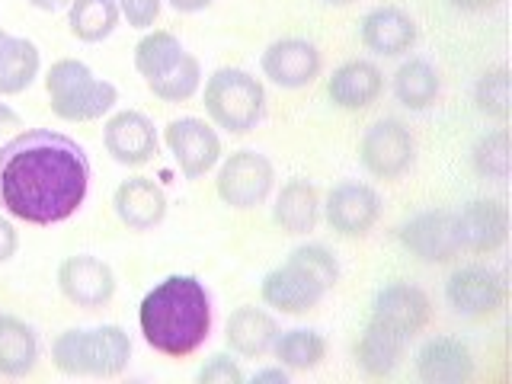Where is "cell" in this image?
I'll list each match as a JSON object with an SVG mask.
<instances>
[{"label":"cell","instance_id":"cell-1","mask_svg":"<svg viewBox=\"0 0 512 384\" xmlns=\"http://www.w3.org/2000/svg\"><path fill=\"white\" fill-rule=\"evenodd\" d=\"M90 157L71 135L23 128L0 144V208L26 224L68 221L87 199Z\"/></svg>","mask_w":512,"mask_h":384},{"label":"cell","instance_id":"cell-2","mask_svg":"<svg viewBox=\"0 0 512 384\" xmlns=\"http://www.w3.org/2000/svg\"><path fill=\"white\" fill-rule=\"evenodd\" d=\"M138 327L160 356H192L212 333V295L199 276L173 272L141 298Z\"/></svg>","mask_w":512,"mask_h":384},{"label":"cell","instance_id":"cell-3","mask_svg":"<svg viewBox=\"0 0 512 384\" xmlns=\"http://www.w3.org/2000/svg\"><path fill=\"white\" fill-rule=\"evenodd\" d=\"M340 282V260L324 244H301L260 282L263 304L282 314H308Z\"/></svg>","mask_w":512,"mask_h":384},{"label":"cell","instance_id":"cell-4","mask_svg":"<svg viewBox=\"0 0 512 384\" xmlns=\"http://www.w3.org/2000/svg\"><path fill=\"white\" fill-rule=\"evenodd\" d=\"M128 362H132V340L119 324L71 327L52 343V365L71 378H116Z\"/></svg>","mask_w":512,"mask_h":384},{"label":"cell","instance_id":"cell-5","mask_svg":"<svg viewBox=\"0 0 512 384\" xmlns=\"http://www.w3.org/2000/svg\"><path fill=\"white\" fill-rule=\"evenodd\" d=\"M48 106L64 122H96L119 103V90L96 77L84 61L61 58L45 74Z\"/></svg>","mask_w":512,"mask_h":384},{"label":"cell","instance_id":"cell-6","mask_svg":"<svg viewBox=\"0 0 512 384\" xmlns=\"http://www.w3.org/2000/svg\"><path fill=\"white\" fill-rule=\"evenodd\" d=\"M202 103L208 119L228 135H250L266 116V90L244 68H218L205 80Z\"/></svg>","mask_w":512,"mask_h":384},{"label":"cell","instance_id":"cell-7","mask_svg":"<svg viewBox=\"0 0 512 384\" xmlns=\"http://www.w3.org/2000/svg\"><path fill=\"white\" fill-rule=\"evenodd\" d=\"M272 183H276V167H272V160L260 151L244 148V151H234L231 157H224V164L218 167L215 189L224 205L247 212V208H256L266 202V196L272 192Z\"/></svg>","mask_w":512,"mask_h":384},{"label":"cell","instance_id":"cell-8","mask_svg":"<svg viewBox=\"0 0 512 384\" xmlns=\"http://www.w3.org/2000/svg\"><path fill=\"white\" fill-rule=\"evenodd\" d=\"M359 160L375 180H400L416 160V141L400 119H378L365 128Z\"/></svg>","mask_w":512,"mask_h":384},{"label":"cell","instance_id":"cell-9","mask_svg":"<svg viewBox=\"0 0 512 384\" xmlns=\"http://www.w3.org/2000/svg\"><path fill=\"white\" fill-rule=\"evenodd\" d=\"M397 240L423 263H452L461 244L455 231V212L452 208H426V212L410 215L397 228Z\"/></svg>","mask_w":512,"mask_h":384},{"label":"cell","instance_id":"cell-10","mask_svg":"<svg viewBox=\"0 0 512 384\" xmlns=\"http://www.w3.org/2000/svg\"><path fill=\"white\" fill-rule=\"evenodd\" d=\"M429 317H432L429 295L420 285H410V282L381 285L372 298V314H368V320H375L378 327L397 333L400 340H413L416 333H423Z\"/></svg>","mask_w":512,"mask_h":384},{"label":"cell","instance_id":"cell-11","mask_svg":"<svg viewBox=\"0 0 512 384\" xmlns=\"http://www.w3.org/2000/svg\"><path fill=\"white\" fill-rule=\"evenodd\" d=\"M167 151L186 180H199L221 160V138L212 125L196 116H180L164 128Z\"/></svg>","mask_w":512,"mask_h":384},{"label":"cell","instance_id":"cell-12","mask_svg":"<svg viewBox=\"0 0 512 384\" xmlns=\"http://www.w3.org/2000/svg\"><path fill=\"white\" fill-rule=\"evenodd\" d=\"M445 301L461 317H490L506 304V279L487 266H461L445 279Z\"/></svg>","mask_w":512,"mask_h":384},{"label":"cell","instance_id":"cell-13","mask_svg":"<svg viewBox=\"0 0 512 384\" xmlns=\"http://www.w3.org/2000/svg\"><path fill=\"white\" fill-rule=\"evenodd\" d=\"M260 68H263V77L272 80L276 87L301 90V87H311L320 77V71H324V55H320V48L314 42L288 36V39H276L272 45H266Z\"/></svg>","mask_w":512,"mask_h":384},{"label":"cell","instance_id":"cell-14","mask_svg":"<svg viewBox=\"0 0 512 384\" xmlns=\"http://www.w3.org/2000/svg\"><path fill=\"white\" fill-rule=\"evenodd\" d=\"M58 288L77 308H103L116 295V272L109 263H103L100 256L77 253L64 256L58 266Z\"/></svg>","mask_w":512,"mask_h":384},{"label":"cell","instance_id":"cell-15","mask_svg":"<svg viewBox=\"0 0 512 384\" xmlns=\"http://www.w3.org/2000/svg\"><path fill=\"white\" fill-rule=\"evenodd\" d=\"M381 196L359 180H343L330 189L324 215L340 237H365L381 218Z\"/></svg>","mask_w":512,"mask_h":384},{"label":"cell","instance_id":"cell-16","mask_svg":"<svg viewBox=\"0 0 512 384\" xmlns=\"http://www.w3.org/2000/svg\"><path fill=\"white\" fill-rule=\"evenodd\" d=\"M157 128L138 109H122L103 125V148L122 167H144L157 154Z\"/></svg>","mask_w":512,"mask_h":384},{"label":"cell","instance_id":"cell-17","mask_svg":"<svg viewBox=\"0 0 512 384\" xmlns=\"http://www.w3.org/2000/svg\"><path fill=\"white\" fill-rule=\"evenodd\" d=\"M455 231L461 250L471 253H496L506 244L509 212L496 199H471L455 212Z\"/></svg>","mask_w":512,"mask_h":384},{"label":"cell","instance_id":"cell-18","mask_svg":"<svg viewBox=\"0 0 512 384\" xmlns=\"http://www.w3.org/2000/svg\"><path fill=\"white\" fill-rule=\"evenodd\" d=\"M359 39L368 52H375L381 58H397L407 55L416 45V23L407 10H400L394 4L372 7L359 23Z\"/></svg>","mask_w":512,"mask_h":384},{"label":"cell","instance_id":"cell-19","mask_svg":"<svg viewBox=\"0 0 512 384\" xmlns=\"http://www.w3.org/2000/svg\"><path fill=\"white\" fill-rule=\"evenodd\" d=\"M112 208L132 231H151L167 218V196L151 176H128L112 192Z\"/></svg>","mask_w":512,"mask_h":384},{"label":"cell","instance_id":"cell-20","mask_svg":"<svg viewBox=\"0 0 512 384\" xmlns=\"http://www.w3.org/2000/svg\"><path fill=\"white\" fill-rule=\"evenodd\" d=\"M416 375L426 384H461L474 375V356L458 336H432L416 352Z\"/></svg>","mask_w":512,"mask_h":384},{"label":"cell","instance_id":"cell-21","mask_svg":"<svg viewBox=\"0 0 512 384\" xmlns=\"http://www.w3.org/2000/svg\"><path fill=\"white\" fill-rule=\"evenodd\" d=\"M381 90H384V74L378 71V64L368 58L343 61L340 68L327 77L330 103L349 112L368 109L381 96Z\"/></svg>","mask_w":512,"mask_h":384},{"label":"cell","instance_id":"cell-22","mask_svg":"<svg viewBox=\"0 0 512 384\" xmlns=\"http://www.w3.org/2000/svg\"><path fill=\"white\" fill-rule=\"evenodd\" d=\"M279 336L276 317L263 308H253L244 304L228 317V327H224V340H228L231 352L240 359H263L266 352H272Z\"/></svg>","mask_w":512,"mask_h":384},{"label":"cell","instance_id":"cell-23","mask_svg":"<svg viewBox=\"0 0 512 384\" xmlns=\"http://www.w3.org/2000/svg\"><path fill=\"white\" fill-rule=\"evenodd\" d=\"M272 221H276L285 234H295V237L311 234L320 221V196L314 183H308L304 176L288 180L276 196V205H272Z\"/></svg>","mask_w":512,"mask_h":384},{"label":"cell","instance_id":"cell-24","mask_svg":"<svg viewBox=\"0 0 512 384\" xmlns=\"http://www.w3.org/2000/svg\"><path fill=\"white\" fill-rule=\"evenodd\" d=\"M39 365V336L23 317L0 314V375L23 378Z\"/></svg>","mask_w":512,"mask_h":384},{"label":"cell","instance_id":"cell-25","mask_svg":"<svg viewBox=\"0 0 512 384\" xmlns=\"http://www.w3.org/2000/svg\"><path fill=\"white\" fill-rule=\"evenodd\" d=\"M404 346H407V340H400L397 333L378 327L375 320H368L359 343H356V362L365 375L388 378L397 372L400 359H404Z\"/></svg>","mask_w":512,"mask_h":384},{"label":"cell","instance_id":"cell-26","mask_svg":"<svg viewBox=\"0 0 512 384\" xmlns=\"http://www.w3.org/2000/svg\"><path fill=\"white\" fill-rule=\"evenodd\" d=\"M391 87L400 106L410 112H423L436 103V96H439V71L432 68V61L426 58H410L394 71Z\"/></svg>","mask_w":512,"mask_h":384},{"label":"cell","instance_id":"cell-27","mask_svg":"<svg viewBox=\"0 0 512 384\" xmlns=\"http://www.w3.org/2000/svg\"><path fill=\"white\" fill-rule=\"evenodd\" d=\"M122 20L119 0H71L68 7V29L80 42H103L116 32Z\"/></svg>","mask_w":512,"mask_h":384},{"label":"cell","instance_id":"cell-28","mask_svg":"<svg viewBox=\"0 0 512 384\" xmlns=\"http://www.w3.org/2000/svg\"><path fill=\"white\" fill-rule=\"evenodd\" d=\"M183 55L186 48L173 32L154 29L148 36H141V42L135 45V71L144 77V84H154V80L167 77L183 61Z\"/></svg>","mask_w":512,"mask_h":384},{"label":"cell","instance_id":"cell-29","mask_svg":"<svg viewBox=\"0 0 512 384\" xmlns=\"http://www.w3.org/2000/svg\"><path fill=\"white\" fill-rule=\"evenodd\" d=\"M272 356L285 365L288 372H311L327 356V340L320 330L308 327H295V330H282L276 336V346H272Z\"/></svg>","mask_w":512,"mask_h":384},{"label":"cell","instance_id":"cell-30","mask_svg":"<svg viewBox=\"0 0 512 384\" xmlns=\"http://www.w3.org/2000/svg\"><path fill=\"white\" fill-rule=\"evenodd\" d=\"M42 55L39 45L32 39L13 36L7 55L0 58V96H16L32 87V80L39 77Z\"/></svg>","mask_w":512,"mask_h":384},{"label":"cell","instance_id":"cell-31","mask_svg":"<svg viewBox=\"0 0 512 384\" xmlns=\"http://www.w3.org/2000/svg\"><path fill=\"white\" fill-rule=\"evenodd\" d=\"M199 87H202V64L196 55H189V52L183 55V61L176 64L167 77L148 84V90L164 103H186L199 93Z\"/></svg>","mask_w":512,"mask_h":384},{"label":"cell","instance_id":"cell-32","mask_svg":"<svg viewBox=\"0 0 512 384\" xmlns=\"http://www.w3.org/2000/svg\"><path fill=\"white\" fill-rule=\"evenodd\" d=\"M471 164L480 176H487L493 183H503L509 176V132L496 128L474 141L471 148Z\"/></svg>","mask_w":512,"mask_h":384},{"label":"cell","instance_id":"cell-33","mask_svg":"<svg viewBox=\"0 0 512 384\" xmlns=\"http://www.w3.org/2000/svg\"><path fill=\"white\" fill-rule=\"evenodd\" d=\"M474 103L477 112H484L487 119H509V71L506 68H493L487 74H480L474 84Z\"/></svg>","mask_w":512,"mask_h":384},{"label":"cell","instance_id":"cell-34","mask_svg":"<svg viewBox=\"0 0 512 384\" xmlns=\"http://www.w3.org/2000/svg\"><path fill=\"white\" fill-rule=\"evenodd\" d=\"M196 381H202V384H244L247 375H244V368L237 365V359L224 356V352H215V356H208V362L196 372Z\"/></svg>","mask_w":512,"mask_h":384},{"label":"cell","instance_id":"cell-35","mask_svg":"<svg viewBox=\"0 0 512 384\" xmlns=\"http://www.w3.org/2000/svg\"><path fill=\"white\" fill-rule=\"evenodd\" d=\"M160 4L164 0H119V13L132 29H151L160 16Z\"/></svg>","mask_w":512,"mask_h":384},{"label":"cell","instance_id":"cell-36","mask_svg":"<svg viewBox=\"0 0 512 384\" xmlns=\"http://www.w3.org/2000/svg\"><path fill=\"white\" fill-rule=\"evenodd\" d=\"M16 247H20V234H16L10 218L0 215V263H7L10 256L16 253Z\"/></svg>","mask_w":512,"mask_h":384},{"label":"cell","instance_id":"cell-37","mask_svg":"<svg viewBox=\"0 0 512 384\" xmlns=\"http://www.w3.org/2000/svg\"><path fill=\"white\" fill-rule=\"evenodd\" d=\"M288 368L285 365H272V368H260L253 372V384H288Z\"/></svg>","mask_w":512,"mask_h":384},{"label":"cell","instance_id":"cell-38","mask_svg":"<svg viewBox=\"0 0 512 384\" xmlns=\"http://www.w3.org/2000/svg\"><path fill=\"white\" fill-rule=\"evenodd\" d=\"M13 128H23L20 112H16L13 106H7V103H0V138H4L7 132H13ZM0 144H4V141H0Z\"/></svg>","mask_w":512,"mask_h":384},{"label":"cell","instance_id":"cell-39","mask_svg":"<svg viewBox=\"0 0 512 384\" xmlns=\"http://www.w3.org/2000/svg\"><path fill=\"white\" fill-rule=\"evenodd\" d=\"M448 4L464 13H484V10H493L496 4H503V0H448Z\"/></svg>","mask_w":512,"mask_h":384},{"label":"cell","instance_id":"cell-40","mask_svg":"<svg viewBox=\"0 0 512 384\" xmlns=\"http://www.w3.org/2000/svg\"><path fill=\"white\" fill-rule=\"evenodd\" d=\"M167 4L176 10V13H199L205 7H212L215 0H167Z\"/></svg>","mask_w":512,"mask_h":384},{"label":"cell","instance_id":"cell-41","mask_svg":"<svg viewBox=\"0 0 512 384\" xmlns=\"http://www.w3.org/2000/svg\"><path fill=\"white\" fill-rule=\"evenodd\" d=\"M26 4H32L36 10H45V13H58V10H68L71 0H26Z\"/></svg>","mask_w":512,"mask_h":384},{"label":"cell","instance_id":"cell-42","mask_svg":"<svg viewBox=\"0 0 512 384\" xmlns=\"http://www.w3.org/2000/svg\"><path fill=\"white\" fill-rule=\"evenodd\" d=\"M10 42H13V36H10V32H4V29H0V58H4V55H7V48H10Z\"/></svg>","mask_w":512,"mask_h":384},{"label":"cell","instance_id":"cell-43","mask_svg":"<svg viewBox=\"0 0 512 384\" xmlns=\"http://www.w3.org/2000/svg\"><path fill=\"white\" fill-rule=\"evenodd\" d=\"M320 4H327V7H349V4H356V0H320Z\"/></svg>","mask_w":512,"mask_h":384}]
</instances>
